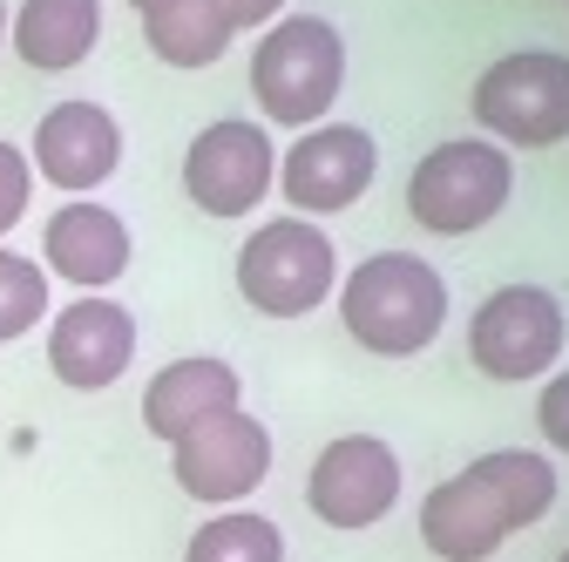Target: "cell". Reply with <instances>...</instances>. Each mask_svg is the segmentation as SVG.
<instances>
[{
  "instance_id": "6da1fadb",
  "label": "cell",
  "mask_w": 569,
  "mask_h": 562,
  "mask_svg": "<svg viewBox=\"0 0 569 562\" xmlns=\"http://www.w3.org/2000/svg\"><path fill=\"white\" fill-rule=\"evenodd\" d=\"M556 509V468L536 448H495L427 488L420 502V542L435 562H488L509 535L549 522Z\"/></svg>"
},
{
  "instance_id": "7a4b0ae2",
  "label": "cell",
  "mask_w": 569,
  "mask_h": 562,
  "mask_svg": "<svg viewBox=\"0 0 569 562\" xmlns=\"http://www.w3.org/2000/svg\"><path fill=\"white\" fill-rule=\"evenodd\" d=\"M339 325L380 360H413L448 325V278L413 251H373L339 278Z\"/></svg>"
},
{
  "instance_id": "3957f363",
  "label": "cell",
  "mask_w": 569,
  "mask_h": 562,
  "mask_svg": "<svg viewBox=\"0 0 569 562\" xmlns=\"http://www.w3.org/2000/svg\"><path fill=\"white\" fill-rule=\"evenodd\" d=\"M346 89V41L326 14H278L251 48V96L264 122L312 129Z\"/></svg>"
},
{
  "instance_id": "277c9868",
  "label": "cell",
  "mask_w": 569,
  "mask_h": 562,
  "mask_svg": "<svg viewBox=\"0 0 569 562\" xmlns=\"http://www.w3.org/2000/svg\"><path fill=\"white\" fill-rule=\"evenodd\" d=\"M516 190V163L502 143L488 136H455V143H435L413 177H407V218L435 238H468L481 224L502 218V203Z\"/></svg>"
},
{
  "instance_id": "5b68a950",
  "label": "cell",
  "mask_w": 569,
  "mask_h": 562,
  "mask_svg": "<svg viewBox=\"0 0 569 562\" xmlns=\"http://www.w3.org/2000/svg\"><path fill=\"white\" fill-rule=\"evenodd\" d=\"M468 109L488 129V143H502V150H556V143H569V54L516 48L502 61H488L475 76Z\"/></svg>"
},
{
  "instance_id": "8992f818",
  "label": "cell",
  "mask_w": 569,
  "mask_h": 562,
  "mask_svg": "<svg viewBox=\"0 0 569 562\" xmlns=\"http://www.w3.org/2000/svg\"><path fill=\"white\" fill-rule=\"evenodd\" d=\"M238 292L264 319H306L339 292V251L332 231L312 218H271L238 244Z\"/></svg>"
},
{
  "instance_id": "52a82bcc",
  "label": "cell",
  "mask_w": 569,
  "mask_h": 562,
  "mask_svg": "<svg viewBox=\"0 0 569 562\" xmlns=\"http://www.w3.org/2000/svg\"><path fill=\"white\" fill-rule=\"evenodd\" d=\"M569 345V319H562V299L549 285H502L488 292L468 319V360L475 373L488 380H542Z\"/></svg>"
},
{
  "instance_id": "ba28073f",
  "label": "cell",
  "mask_w": 569,
  "mask_h": 562,
  "mask_svg": "<svg viewBox=\"0 0 569 562\" xmlns=\"http://www.w3.org/2000/svg\"><path fill=\"white\" fill-rule=\"evenodd\" d=\"M278 177V150L271 129L251 116H218L190 136L183 150V197L203 210V218H251V210L271 197Z\"/></svg>"
},
{
  "instance_id": "9c48e42d",
  "label": "cell",
  "mask_w": 569,
  "mask_h": 562,
  "mask_svg": "<svg viewBox=\"0 0 569 562\" xmlns=\"http://www.w3.org/2000/svg\"><path fill=\"white\" fill-rule=\"evenodd\" d=\"M380 170V143L360 122H312L299 129V143L278 157V190L299 218H339L367 197Z\"/></svg>"
},
{
  "instance_id": "30bf717a",
  "label": "cell",
  "mask_w": 569,
  "mask_h": 562,
  "mask_svg": "<svg viewBox=\"0 0 569 562\" xmlns=\"http://www.w3.org/2000/svg\"><path fill=\"white\" fill-rule=\"evenodd\" d=\"M400 454L380 441V434H339L319 448L312 474H306V509L326 522V529H346V535H360L373 522L393 515L400 502Z\"/></svg>"
},
{
  "instance_id": "8fae6325",
  "label": "cell",
  "mask_w": 569,
  "mask_h": 562,
  "mask_svg": "<svg viewBox=\"0 0 569 562\" xmlns=\"http://www.w3.org/2000/svg\"><path fill=\"white\" fill-rule=\"evenodd\" d=\"M170 474L190 502H210V509H231V502H251L264 474H271V428L258 413L231 407L218 420H203L197 434H183L170 448Z\"/></svg>"
},
{
  "instance_id": "7c38bea8",
  "label": "cell",
  "mask_w": 569,
  "mask_h": 562,
  "mask_svg": "<svg viewBox=\"0 0 569 562\" xmlns=\"http://www.w3.org/2000/svg\"><path fill=\"white\" fill-rule=\"evenodd\" d=\"M136 360V312L116 305L109 292H82L76 305H61L48 325V373L68 393H102L129 373Z\"/></svg>"
},
{
  "instance_id": "4fadbf2b",
  "label": "cell",
  "mask_w": 569,
  "mask_h": 562,
  "mask_svg": "<svg viewBox=\"0 0 569 562\" xmlns=\"http://www.w3.org/2000/svg\"><path fill=\"white\" fill-rule=\"evenodd\" d=\"M34 177H48L68 197H89L116 177L122 163V122L102 102H54L34 122V150H28Z\"/></svg>"
},
{
  "instance_id": "5bb4252c",
  "label": "cell",
  "mask_w": 569,
  "mask_h": 562,
  "mask_svg": "<svg viewBox=\"0 0 569 562\" xmlns=\"http://www.w3.org/2000/svg\"><path fill=\"white\" fill-rule=\"evenodd\" d=\"M231 407H244L238 367L218 360V353H190V360L157 367V380L142 387V428H150L163 448H177L183 434H197L203 420H218Z\"/></svg>"
},
{
  "instance_id": "9a60e30c",
  "label": "cell",
  "mask_w": 569,
  "mask_h": 562,
  "mask_svg": "<svg viewBox=\"0 0 569 562\" xmlns=\"http://www.w3.org/2000/svg\"><path fill=\"white\" fill-rule=\"evenodd\" d=\"M129 224L116 218L109 203H89V197H76V203H61L54 218H48V231H41V258H48V271L61 278V285H76V292H109L116 278L129 271Z\"/></svg>"
},
{
  "instance_id": "2e32d148",
  "label": "cell",
  "mask_w": 569,
  "mask_h": 562,
  "mask_svg": "<svg viewBox=\"0 0 569 562\" xmlns=\"http://www.w3.org/2000/svg\"><path fill=\"white\" fill-rule=\"evenodd\" d=\"M8 41L41 76H68L102 41V0H21V14L8 21Z\"/></svg>"
},
{
  "instance_id": "e0dca14e",
  "label": "cell",
  "mask_w": 569,
  "mask_h": 562,
  "mask_svg": "<svg viewBox=\"0 0 569 562\" xmlns=\"http://www.w3.org/2000/svg\"><path fill=\"white\" fill-rule=\"evenodd\" d=\"M231 21L218 0H170V8L142 14V41H150V54L163 68H210L224 48H231Z\"/></svg>"
},
{
  "instance_id": "ac0fdd59",
  "label": "cell",
  "mask_w": 569,
  "mask_h": 562,
  "mask_svg": "<svg viewBox=\"0 0 569 562\" xmlns=\"http://www.w3.org/2000/svg\"><path fill=\"white\" fill-rule=\"evenodd\" d=\"M183 562H284V529L258 509H218L183 542Z\"/></svg>"
},
{
  "instance_id": "d6986e66",
  "label": "cell",
  "mask_w": 569,
  "mask_h": 562,
  "mask_svg": "<svg viewBox=\"0 0 569 562\" xmlns=\"http://www.w3.org/2000/svg\"><path fill=\"white\" fill-rule=\"evenodd\" d=\"M41 319H48V271L0 244V345H14Z\"/></svg>"
},
{
  "instance_id": "ffe728a7",
  "label": "cell",
  "mask_w": 569,
  "mask_h": 562,
  "mask_svg": "<svg viewBox=\"0 0 569 562\" xmlns=\"http://www.w3.org/2000/svg\"><path fill=\"white\" fill-rule=\"evenodd\" d=\"M28 197H34V163H28V150L0 143V238L28 218Z\"/></svg>"
},
{
  "instance_id": "44dd1931",
  "label": "cell",
  "mask_w": 569,
  "mask_h": 562,
  "mask_svg": "<svg viewBox=\"0 0 569 562\" xmlns=\"http://www.w3.org/2000/svg\"><path fill=\"white\" fill-rule=\"evenodd\" d=\"M536 428L556 454H569V373H549L536 393Z\"/></svg>"
},
{
  "instance_id": "7402d4cb",
  "label": "cell",
  "mask_w": 569,
  "mask_h": 562,
  "mask_svg": "<svg viewBox=\"0 0 569 562\" xmlns=\"http://www.w3.org/2000/svg\"><path fill=\"white\" fill-rule=\"evenodd\" d=\"M218 8H224L231 28H258V34H264V28L284 14V0H218Z\"/></svg>"
},
{
  "instance_id": "603a6c76",
  "label": "cell",
  "mask_w": 569,
  "mask_h": 562,
  "mask_svg": "<svg viewBox=\"0 0 569 562\" xmlns=\"http://www.w3.org/2000/svg\"><path fill=\"white\" fill-rule=\"evenodd\" d=\"M129 8H136V14H157V8H170V0H129Z\"/></svg>"
},
{
  "instance_id": "cb8c5ba5",
  "label": "cell",
  "mask_w": 569,
  "mask_h": 562,
  "mask_svg": "<svg viewBox=\"0 0 569 562\" xmlns=\"http://www.w3.org/2000/svg\"><path fill=\"white\" fill-rule=\"evenodd\" d=\"M0 41H8V8H0Z\"/></svg>"
},
{
  "instance_id": "d4e9b609",
  "label": "cell",
  "mask_w": 569,
  "mask_h": 562,
  "mask_svg": "<svg viewBox=\"0 0 569 562\" xmlns=\"http://www.w3.org/2000/svg\"><path fill=\"white\" fill-rule=\"evenodd\" d=\"M556 562H569V549H562V555H556Z\"/></svg>"
}]
</instances>
